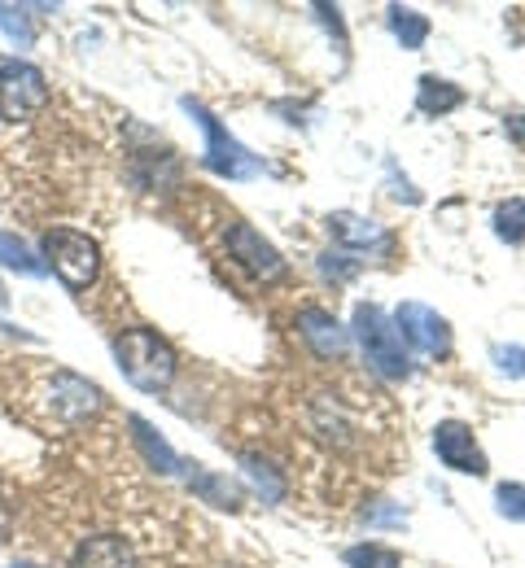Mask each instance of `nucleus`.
Listing matches in <instances>:
<instances>
[{
	"label": "nucleus",
	"instance_id": "nucleus-5",
	"mask_svg": "<svg viewBox=\"0 0 525 568\" xmlns=\"http://www.w3.org/2000/svg\"><path fill=\"white\" fill-rule=\"evenodd\" d=\"M355 337L364 346L368 367L381 372L385 381H407L412 376V358L403 351V337H398L394 320L381 306H373V302H360L355 306Z\"/></svg>",
	"mask_w": 525,
	"mask_h": 568
},
{
	"label": "nucleus",
	"instance_id": "nucleus-20",
	"mask_svg": "<svg viewBox=\"0 0 525 568\" xmlns=\"http://www.w3.org/2000/svg\"><path fill=\"white\" fill-rule=\"evenodd\" d=\"M495 236L508 241V245H522L525 241V197H513L495 211Z\"/></svg>",
	"mask_w": 525,
	"mask_h": 568
},
{
	"label": "nucleus",
	"instance_id": "nucleus-13",
	"mask_svg": "<svg viewBox=\"0 0 525 568\" xmlns=\"http://www.w3.org/2000/svg\"><path fill=\"white\" fill-rule=\"evenodd\" d=\"M299 328H302V337H306V346L320 358H342L351 351V333H346L329 311H320V306H302Z\"/></svg>",
	"mask_w": 525,
	"mask_h": 568
},
{
	"label": "nucleus",
	"instance_id": "nucleus-6",
	"mask_svg": "<svg viewBox=\"0 0 525 568\" xmlns=\"http://www.w3.org/2000/svg\"><path fill=\"white\" fill-rule=\"evenodd\" d=\"M53 88L36 62L0 58V123H27L49 105Z\"/></svg>",
	"mask_w": 525,
	"mask_h": 568
},
{
	"label": "nucleus",
	"instance_id": "nucleus-2",
	"mask_svg": "<svg viewBox=\"0 0 525 568\" xmlns=\"http://www.w3.org/2000/svg\"><path fill=\"white\" fill-rule=\"evenodd\" d=\"M40 254H44V272H53L71 293L92 288L101 276V245L79 227H49L40 236Z\"/></svg>",
	"mask_w": 525,
	"mask_h": 568
},
{
	"label": "nucleus",
	"instance_id": "nucleus-18",
	"mask_svg": "<svg viewBox=\"0 0 525 568\" xmlns=\"http://www.w3.org/2000/svg\"><path fill=\"white\" fill-rule=\"evenodd\" d=\"M385 13H390V31H394V40H398L403 49H421V44L430 40V18H425V13L403 9V4H390Z\"/></svg>",
	"mask_w": 525,
	"mask_h": 568
},
{
	"label": "nucleus",
	"instance_id": "nucleus-15",
	"mask_svg": "<svg viewBox=\"0 0 525 568\" xmlns=\"http://www.w3.org/2000/svg\"><path fill=\"white\" fill-rule=\"evenodd\" d=\"M460 105H464V88H455L451 79H438V74H421V83H416V110L421 114L443 119Z\"/></svg>",
	"mask_w": 525,
	"mask_h": 568
},
{
	"label": "nucleus",
	"instance_id": "nucleus-30",
	"mask_svg": "<svg viewBox=\"0 0 525 568\" xmlns=\"http://www.w3.org/2000/svg\"><path fill=\"white\" fill-rule=\"evenodd\" d=\"M0 306H9V288H4V281H0Z\"/></svg>",
	"mask_w": 525,
	"mask_h": 568
},
{
	"label": "nucleus",
	"instance_id": "nucleus-22",
	"mask_svg": "<svg viewBox=\"0 0 525 568\" xmlns=\"http://www.w3.org/2000/svg\"><path fill=\"white\" fill-rule=\"evenodd\" d=\"M346 565L351 568H398V551L381 547V542H364V547H351L346 551Z\"/></svg>",
	"mask_w": 525,
	"mask_h": 568
},
{
	"label": "nucleus",
	"instance_id": "nucleus-31",
	"mask_svg": "<svg viewBox=\"0 0 525 568\" xmlns=\"http://www.w3.org/2000/svg\"><path fill=\"white\" fill-rule=\"evenodd\" d=\"M18 568H40V565H18Z\"/></svg>",
	"mask_w": 525,
	"mask_h": 568
},
{
	"label": "nucleus",
	"instance_id": "nucleus-1",
	"mask_svg": "<svg viewBox=\"0 0 525 568\" xmlns=\"http://www.w3.org/2000/svg\"><path fill=\"white\" fill-rule=\"evenodd\" d=\"M114 358H119V372L145 394H162L180 372V358L171 351V342L158 337L153 328H123L114 337Z\"/></svg>",
	"mask_w": 525,
	"mask_h": 568
},
{
	"label": "nucleus",
	"instance_id": "nucleus-24",
	"mask_svg": "<svg viewBox=\"0 0 525 568\" xmlns=\"http://www.w3.org/2000/svg\"><path fill=\"white\" fill-rule=\"evenodd\" d=\"M320 272H324V276H329V281H351V276H355V272H360V258H346V254H324V258H320Z\"/></svg>",
	"mask_w": 525,
	"mask_h": 568
},
{
	"label": "nucleus",
	"instance_id": "nucleus-8",
	"mask_svg": "<svg viewBox=\"0 0 525 568\" xmlns=\"http://www.w3.org/2000/svg\"><path fill=\"white\" fill-rule=\"evenodd\" d=\"M394 328L403 342H412L421 355L430 358H447L451 355V324L425 302H403L394 311Z\"/></svg>",
	"mask_w": 525,
	"mask_h": 568
},
{
	"label": "nucleus",
	"instance_id": "nucleus-23",
	"mask_svg": "<svg viewBox=\"0 0 525 568\" xmlns=\"http://www.w3.org/2000/svg\"><path fill=\"white\" fill-rule=\"evenodd\" d=\"M495 507H499V516H508V520H525V486H517V481L508 486V481H504V486L495 490Z\"/></svg>",
	"mask_w": 525,
	"mask_h": 568
},
{
	"label": "nucleus",
	"instance_id": "nucleus-12",
	"mask_svg": "<svg viewBox=\"0 0 525 568\" xmlns=\"http://www.w3.org/2000/svg\"><path fill=\"white\" fill-rule=\"evenodd\" d=\"M71 568H137V547L123 534H92L71 551Z\"/></svg>",
	"mask_w": 525,
	"mask_h": 568
},
{
	"label": "nucleus",
	"instance_id": "nucleus-19",
	"mask_svg": "<svg viewBox=\"0 0 525 568\" xmlns=\"http://www.w3.org/2000/svg\"><path fill=\"white\" fill-rule=\"evenodd\" d=\"M241 468L254 481V490L263 495V503H281L285 498V477L276 473V464H267L263 455H241Z\"/></svg>",
	"mask_w": 525,
	"mask_h": 568
},
{
	"label": "nucleus",
	"instance_id": "nucleus-11",
	"mask_svg": "<svg viewBox=\"0 0 525 568\" xmlns=\"http://www.w3.org/2000/svg\"><path fill=\"white\" fill-rule=\"evenodd\" d=\"M311 428H315L329 446H337V450H351V446L360 442V425H355V416L337 403V394H315V398H311Z\"/></svg>",
	"mask_w": 525,
	"mask_h": 568
},
{
	"label": "nucleus",
	"instance_id": "nucleus-29",
	"mask_svg": "<svg viewBox=\"0 0 525 568\" xmlns=\"http://www.w3.org/2000/svg\"><path fill=\"white\" fill-rule=\"evenodd\" d=\"M508 132H513L517 141H525V114H517V119H508Z\"/></svg>",
	"mask_w": 525,
	"mask_h": 568
},
{
	"label": "nucleus",
	"instance_id": "nucleus-16",
	"mask_svg": "<svg viewBox=\"0 0 525 568\" xmlns=\"http://www.w3.org/2000/svg\"><path fill=\"white\" fill-rule=\"evenodd\" d=\"M180 473H184L189 490H193V495H202L206 503H211V507H224V511H236V507H241V495H236V486H232L228 477H215V473H206L202 464H184Z\"/></svg>",
	"mask_w": 525,
	"mask_h": 568
},
{
	"label": "nucleus",
	"instance_id": "nucleus-14",
	"mask_svg": "<svg viewBox=\"0 0 525 568\" xmlns=\"http://www.w3.org/2000/svg\"><path fill=\"white\" fill-rule=\"evenodd\" d=\"M128 428H132V442H137V450L145 455V464H150L153 473L175 477V473L184 468V459H180V455L166 446V437H162V433H158L145 416H128Z\"/></svg>",
	"mask_w": 525,
	"mask_h": 568
},
{
	"label": "nucleus",
	"instance_id": "nucleus-28",
	"mask_svg": "<svg viewBox=\"0 0 525 568\" xmlns=\"http://www.w3.org/2000/svg\"><path fill=\"white\" fill-rule=\"evenodd\" d=\"M9 534H13V507L0 498V547L9 542Z\"/></svg>",
	"mask_w": 525,
	"mask_h": 568
},
{
	"label": "nucleus",
	"instance_id": "nucleus-21",
	"mask_svg": "<svg viewBox=\"0 0 525 568\" xmlns=\"http://www.w3.org/2000/svg\"><path fill=\"white\" fill-rule=\"evenodd\" d=\"M0 31L13 40V44H31L36 40V31H31V13L22 9V4H0Z\"/></svg>",
	"mask_w": 525,
	"mask_h": 568
},
{
	"label": "nucleus",
	"instance_id": "nucleus-4",
	"mask_svg": "<svg viewBox=\"0 0 525 568\" xmlns=\"http://www.w3.org/2000/svg\"><path fill=\"white\" fill-rule=\"evenodd\" d=\"M101 407H105L101 385H92V381L79 376V372H62V367H58V372L44 376V385H40V412H44L53 425L79 428V425H88V420H97Z\"/></svg>",
	"mask_w": 525,
	"mask_h": 568
},
{
	"label": "nucleus",
	"instance_id": "nucleus-26",
	"mask_svg": "<svg viewBox=\"0 0 525 568\" xmlns=\"http://www.w3.org/2000/svg\"><path fill=\"white\" fill-rule=\"evenodd\" d=\"M495 363H499V372H508V376H525L522 346H495Z\"/></svg>",
	"mask_w": 525,
	"mask_h": 568
},
{
	"label": "nucleus",
	"instance_id": "nucleus-27",
	"mask_svg": "<svg viewBox=\"0 0 525 568\" xmlns=\"http://www.w3.org/2000/svg\"><path fill=\"white\" fill-rule=\"evenodd\" d=\"M364 520L368 525H407V511L403 507H368Z\"/></svg>",
	"mask_w": 525,
	"mask_h": 568
},
{
	"label": "nucleus",
	"instance_id": "nucleus-9",
	"mask_svg": "<svg viewBox=\"0 0 525 568\" xmlns=\"http://www.w3.org/2000/svg\"><path fill=\"white\" fill-rule=\"evenodd\" d=\"M434 450L438 459L447 464L451 473H464V477H486V455L473 437V428L464 420H443L434 428Z\"/></svg>",
	"mask_w": 525,
	"mask_h": 568
},
{
	"label": "nucleus",
	"instance_id": "nucleus-25",
	"mask_svg": "<svg viewBox=\"0 0 525 568\" xmlns=\"http://www.w3.org/2000/svg\"><path fill=\"white\" fill-rule=\"evenodd\" d=\"M385 175H390V193H394V202L421 206V193L412 189V180H407V175H398V162H385Z\"/></svg>",
	"mask_w": 525,
	"mask_h": 568
},
{
	"label": "nucleus",
	"instance_id": "nucleus-7",
	"mask_svg": "<svg viewBox=\"0 0 525 568\" xmlns=\"http://www.w3.org/2000/svg\"><path fill=\"white\" fill-rule=\"evenodd\" d=\"M224 245H228V258L236 263V267H245L254 281L263 284H276L290 276V263L281 258V250L272 245V241H263L250 223H241V219H232L224 232Z\"/></svg>",
	"mask_w": 525,
	"mask_h": 568
},
{
	"label": "nucleus",
	"instance_id": "nucleus-10",
	"mask_svg": "<svg viewBox=\"0 0 525 568\" xmlns=\"http://www.w3.org/2000/svg\"><path fill=\"white\" fill-rule=\"evenodd\" d=\"M329 232H333L337 245H346L355 254H390L394 250V236L376 219H364V214H351V211L329 214Z\"/></svg>",
	"mask_w": 525,
	"mask_h": 568
},
{
	"label": "nucleus",
	"instance_id": "nucleus-17",
	"mask_svg": "<svg viewBox=\"0 0 525 568\" xmlns=\"http://www.w3.org/2000/svg\"><path fill=\"white\" fill-rule=\"evenodd\" d=\"M0 267L18 272V276H44V258L18 236V232H0Z\"/></svg>",
	"mask_w": 525,
	"mask_h": 568
},
{
	"label": "nucleus",
	"instance_id": "nucleus-3",
	"mask_svg": "<svg viewBox=\"0 0 525 568\" xmlns=\"http://www.w3.org/2000/svg\"><path fill=\"white\" fill-rule=\"evenodd\" d=\"M180 105L198 119V128H202V136H206V153H202L206 171H215V175H224V180H254V175L267 171V162L254 158V153H250V149H245V144L236 141L224 123L215 119V110H206L198 97H184Z\"/></svg>",
	"mask_w": 525,
	"mask_h": 568
}]
</instances>
